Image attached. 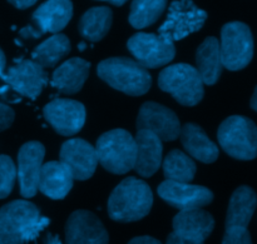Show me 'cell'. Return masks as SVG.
<instances>
[{"label":"cell","mask_w":257,"mask_h":244,"mask_svg":"<svg viewBox=\"0 0 257 244\" xmlns=\"http://www.w3.org/2000/svg\"><path fill=\"white\" fill-rule=\"evenodd\" d=\"M49 225L37 205L27 200H14L0 208V244H24L37 239Z\"/></svg>","instance_id":"1"},{"label":"cell","mask_w":257,"mask_h":244,"mask_svg":"<svg viewBox=\"0 0 257 244\" xmlns=\"http://www.w3.org/2000/svg\"><path fill=\"white\" fill-rule=\"evenodd\" d=\"M87 48V43H80L79 44V49L80 50H84Z\"/></svg>","instance_id":"39"},{"label":"cell","mask_w":257,"mask_h":244,"mask_svg":"<svg viewBox=\"0 0 257 244\" xmlns=\"http://www.w3.org/2000/svg\"><path fill=\"white\" fill-rule=\"evenodd\" d=\"M102 2H108V3H110V4L117 5V7H120V5L124 4L127 0H102Z\"/></svg>","instance_id":"38"},{"label":"cell","mask_w":257,"mask_h":244,"mask_svg":"<svg viewBox=\"0 0 257 244\" xmlns=\"http://www.w3.org/2000/svg\"><path fill=\"white\" fill-rule=\"evenodd\" d=\"M128 244H162L160 240L155 239L152 237H148V235H143V237H136L132 240H130Z\"/></svg>","instance_id":"33"},{"label":"cell","mask_w":257,"mask_h":244,"mask_svg":"<svg viewBox=\"0 0 257 244\" xmlns=\"http://www.w3.org/2000/svg\"><path fill=\"white\" fill-rule=\"evenodd\" d=\"M158 85L178 103L187 107L197 105L203 98V82L197 69L190 64L170 65L161 72Z\"/></svg>","instance_id":"5"},{"label":"cell","mask_w":257,"mask_h":244,"mask_svg":"<svg viewBox=\"0 0 257 244\" xmlns=\"http://www.w3.org/2000/svg\"><path fill=\"white\" fill-rule=\"evenodd\" d=\"M45 244H62V242H60V239L58 235H55V237H53V235H48L47 243Z\"/></svg>","instance_id":"36"},{"label":"cell","mask_w":257,"mask_h":244,"mask_svg":"<svg viewBox=\"0 0 257 244\" xmlns=\"http://www.w3.org/2000/svg\"><path fill=\"white\" fill-rule=\"evenodd\" d=\"M70 52V42L64 34H54L40 43L33 52V59L43 68H52Z\"/></svg>","instance_id":"26"},{"label":"cell","mask_w":257,"mask_h":244,"mask_svg":"<svg viewBox=\"0 0 257 244\" xmlns=\"http://www.w3.org/2000/svg\"><path fill=\"white\" fill-rule=\"evenodd\" d=\"M20 35H22L23 38H39V37H42L43 34L37 29V28L29 25V27H27V28H24V29L20 30Z\"/></svg>","instance_id":"32"},{"label":"cell","mask_w":257,"mask_h":244,"mask_svg":"<svg viewBox=\"0 0 257 244\" xmlns=\"http://www.w3.org/2000/svg\"><path fill=\"white\" fill-rule=\"evenodd\" d=\"M135 140L137 153L133 169L145 178L152 177L162 163V140L145 129L138 130Z\"/></svg>","instance_id":"18"},{"label":"cell","mask_w":257,"mask_h":244,"mask_svg":"<svg viewBox=\"0 0 257 244\" xmlns=\"http://www.w3.org/2000/svg\"><path fill=\"white\" fill-rule=\"evenodd\" d=\"M220 52L222 65L228 70H241L253 57V38L250 28L241 22H231L221 30Z\"/></svg>","instance_id":"7"},{"label":"cell","mask_w":257,"mask_h":244,"mask_svg":"<svg viewBox=\"0 0 257 244\" xmlns=\"http://www.w3.org/2000/svg\"><path fill=\"white\" fill-rule=\"evenodd\" d=\"M218 142L231 157L240 160L255 159L257 154V129L246 117L233 115L223 120L218 128Z\"/></svg>","instance_id":"6"},{"label":"cell","mask_w":257,"mask_h":244,"mask_svg":"<svg viewBox=\"0 0 257 244\" xmlns=\"http://www.w3.org/2000/svg\"><path fill=\"white\" fill-rule=\"evenodd\" d=\"M45 155V148L39 142H28L22 145L18 154V179L20 194L32 198L37 194L40 169Z\"/></svg>","instance_id":"15"},{"label":"cell","mask_w":257,"mask_h":244,"mask_svg":"<svg viewBox=\"0 0 257 244\" xmlns=\"http://www.w3.org/2000/svg\"><path fill=\"white\" fill-rule=\"evenodd\" d=\"M207 20V13L196 7L192 0H175L158 33L168 42H176L197 32Z\"/></svg>","instance_id":"8"},{"label":"cell","mask_w":257,"mask_h":244,"mask_svg":"<svg viewBox=\"0 0 257 244\" xmlns=\"http://www.w3.org/2000/svg\"><path fill=\"white\" fill-rule=\"evenodd\" d=\"M256 208V194L252 188H237L230 199L226 217V225H243L248 227Z\"/></svg>","instance_id":"24"},{"label":"cell","mask_w":257,"mask_h":244,"mask_svg":"<svg viewBox=\"0 0 257 244\" xmlns=\"http://www.w3.org/2000/svg\"><path fill=\"white\" fill-rule=\"evenodd\" d=\"M17 178V168L8 155H0V199H4L12 193Z\"/></svg>","instance_id":"29"},{"label":"cell","mask_w":257,"mask_h":244,"mask_svg":"<svg viewBox=\"0 0 257 244\" xmlns=\"http://www.w3.org/2000/svg\"><path fill=\"white\" fill-rule=\"evenodd\" d=\"M73 177L62 162H48L42 165L38 189L52 199H63L73 187Z\"/></svg>","instance_id":"20"},{"label":"cell","mask_w":257,"mask_h":244,"mask_svg":"<svg viewBox=\"0 0 257 244\" xmlns=\"http://www.w3.org/2000/svg\"><path fill=\"white\" fill-rule=\"evenodd\" d=\"M90 64L82 58H72L53 73L52 84L63 94H75L84 85Z\"/></svg>","instance_id":"22"},{"label":"cell","mask_w":257,"mask_h":244,"mask_svg":"<svg viewBox=\"0 0 257 244\" xmlns=\"http://www.w3.org/2000/svg\"><path fill=\"white\" fill-rule=\"evenodd\" d=\"M73 4L70 0H47L33 14L35 28L42 34L59 33L70 22Z\"/></svg>","instance_id":"19"},{"label":"cell","mask_w":257,"mask_h":244,"mask_svg":"<svg viewBox=\"0 0 257 244\" xmlns=\"http://www.w3.org/2000/svg\"><path fill=\"white\" fill-rule=\"evenodd\" d=\"M60 162L72 173L73 179H89L98 164L95 148L83 139H70L60 148Z\"/></svg>","instance_id":"16"},{"label":"cell","mask_w":257,"mask_h":244,"mask_svg":"<svg viewBox=\"0 0 257 244\" xmlns=\"http://www.w3.org/2000/svg\"><path fill=\"white\" fill-rule=\"evenodd\" d=\"M153 194L143 180L130 177L120 182L108 199V214L115 222H137L150 213Z\"/></svg>","instance_id":"2"},{"label":"cell","mask_w":257,"mask_h":244,"mask_svg":"<svg viewBox=\"0 0 257 244\" xmlns=\"http://www.w3.org/2000/svg\"><path fill=\"white\" fill-rule=\"evenodd\" d=\"M112 10L107 7H95L83 14L79 33L89 42H99L107 35L112 25Z\"/></svg>","instance_id":"25"},{"label":"cell","mask_w":257,"mask_h":244,"mask_svg":"<svg viewBox=\"0 0 257 244\" xmlns=\"http://www.w3.org/2000/svg\"><path fill=\"white\" fill-rule=\"evenodd\" d=\"M10 4L14 5L18 9H27V8L34 5L38 0H8Z\"/></svg>","instance_id":"34"},{"label":"cell","mask_w":257,"mask_h":244,"mask_svg":"<svg viewBox=\"0 0 257 244\" xmlns=\"http://www.w3.org/2000/svg\"><path fill=\"white\" fill-rule=\"evenodd\" d=\"M44 117L60 135L70 137L79 132L85 122V108L82 103L70 99H55L43 109Z\"/></svg>","instance_id":"13"},{"label":"cell","mask_w":257,"mask_h":244,"mask_svg":"<svg viewBox=\"0 0 257 244\" xmlns=\"http://www.w3.org/2000/svg\"><path fill=\"white\" fill-rule=\"evenodd\" d=\"M256 97H257V89H255V92H253V94H252V98H251V108H252L253 110H257Z\"/></svg>","instance_id":"37"},{"label":"cell","mask_w":257,"mask_h":244,"mask_svg":"<svg viewBox=\"0 0 257 244\" xmlns=\"http://www.w3.org/2000/svg\"><path fill=\"white\" fill-rule=\"evenodd\" d=\"M195 162L181 150H172L163 160V174L167 180L190 183L196 174Z\"/></svg>","instance_id":"27"},{"label":"cell","mask_w":257,"mask_h":244,"mask_svg":"<svg viewBox=\"0 0 257 244\" xmlns=\"http://www.w3.org/2000/svg\"><path fill=\"white\" fill-rule=\"evenodd\" d=\"M14 110L8 105L0 103V132L8 129L14 122Z\"/></svg>","instance_id":"31"},{"label":"cell","mask_w":257,"mask_h":244,"mask_svg":"<svg viewBox=\"0 0 257 244\" xmlns=\"http://www.w3.org/2000/svg\"><path fill=\"white\" fill-rule=\"evenodd\" d=\"M222 244H252L247 227L243 225H226Z\"/></svg>","instance_id":"30"},{"label":"cell","mask_w":257,"mask_h":244,"mask_svg":"<svg viewBox=\"0 0 257 244\" xmlns=\"http://www.w3.org/2000/svg\"><path fill=\"white\" fill-rule=\"evenodd\" d=\"M65 239L67 244H108L109 237L94 213L80 209L68 218Z\"/></svg>","instance_id":"14"},{"label":"cell","mask_w":257,"mask_h":244,"mask_svg":"<svg viewBox=\"0 0 257 244\" xmlns=\"http://www.w3.org/2000/svg\"><path fill=\"white\" fill-rule=\"evenodd\" d=\"M158 195L180 210L200 209L213 200V193L206 187L167 179L158 187Z\"/></svg>","instance_id":"12"},{"label":"cell","mask_w":257,"mask_h":244,"mask_svg":"<svg viewBox=\"0 0 257 244\" xmlns=\"http://www.w3.org/2000/svg\"><path fill=\"white\" fill-rule=\"evenodd\" d=\"M137 129L152 132L161 140H175L180 137L181 124L177 115L162 104L147 102L141 107L137 117Z\"/></svg>","instance_id":"11"},{"label":"cell","mask_w":257,"mask_h":244,"mask_svg":"<svg viewBox=\"0 0 257 244\" xmlns=\"http://www.w3.org/2000/svg\"><path fill=\"white\" fill-rule=\"evenodd\" d=\"M127 47L136 58V62L146 69H155L168 64L176 55V48L172 42L165 40L160 35L148 33H137L131 37Z\"/></svg>","instance_id":"10"},{"label":"cell","mask_w":257,"mask_h":244,"mask_svg":"<svg viewBox=\"0 0 257 244\" xmlns=\"http://www.w3.org/2000/svg\"><path fill=\"white\" fill-rule=\"evenodd\" d=\"M167 0H133L130 23L136 29H143L158 20L165 12Z\"/></svg>","instance_id":"28"},{"label":"cell","mask_w":257,"mask_h":244,"mask_svg":"<svg viewBox=\"0 0 257 244\" xmlns=\"http://www.w3.org/2000/svg\"><path fill=\"white\" fill-rule=\"evenodd\" d=\"M5 63H7V60H5V55L4 53H3V50L0 49V77H2L3 73H4Z\"/></svg>","instance_id":"35"},{"label":"cell","mask_w":257,"mask_h":244,"mask_svg":"<svg viewBox=\"0 0 257 244\" xmlns=\"http://www.w3.org/2000/svg\"><path fill=\"white\" fill-rule=\"evenodd\" d=\"M181 142L183 148L195 159L202 163H213L218 158V148L210 138L206 135L205 130L193 123H187L181 127Z\"/></svg>","instance_id":"21"},{"label":"cell","mask_w":257,"mask_h":244,"mask_svg":"<svg viewBox=\"0 0 257 244\" xmlns=\"http://www.w3.org/2000/svg\"><path fill=\"white\" fill-rule=\"evenodd\" d=\"M197 72L203 84L213 85L220 79L222 73L220 42L216 38L210 37L198 47L196 52Z\"/></svg>","instance_id":"23"},{"label":"cell","mask_w":257,"mask_h":244,"mask_svg":"<svg viewBox=\"0 0 257 244\" xmlns=\"http://www.w3.org/2000/svg\"><path fill=\"white\" fill-rule=\"evenodd\" d=\"M173 232L166 244H203L215 228L210 213L200 209L181 210L173 218Z\"/></svg>","instance_id":"9"},{"label":"cell","mask_w":257,"mask_h":244,"mask_svg":"<svg viewBox=\"0 0 257 244\" xmlns=\"http://www.w3.org/2000/svg\"><path fill=\"white\" fill-rule=\"evenodd\" d=\"M97 73L108 85L133 97L146 94L152 85V78L147 69L130 58L103 60L98 65Z\"/></svg>","instance_id":"3"},{"label":"cell","mask_w":257,"mask_h":244,"mask_svg":"<svg viewBox=\"0 0 257 244\" xmlns=\"http://www.w3.org/2000/svg\"><path fill=\"white\" fill-rule=\"evenodd\" d=\"M98 163L113 174H125L135 168L136 140L124 129H113L99 137L95 147Z\"/></svg>","instance_id":"4"},{"label":"cell","mask_w":257,"mask_h":244,"mask_svg":"<svg viewBox=\"0 0 257 244\" xmlns=\"http://www.w3.org/2000/svg\"><path fill=\"white\" fill-rule=\"evenodd\" d=\"M3 78L15 92L30 99L39 97L48 83V75L44 68L34 60L19 62L10 68Z\"/></svg>","instance_id":"17"}]
</instances>
